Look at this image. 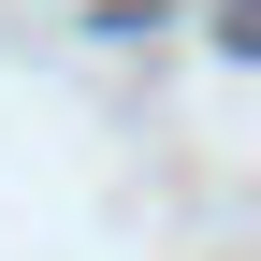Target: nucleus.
Returning <instances> with one entry per match:
<instances>
[{
    "instance_id": "obj_1",
    "label": "nucleus",
    "mask_w": 261,
    "mask_h": 261,
    "mask_svg": "<svg viewBox=\"0 0 261 261\" xmlns=\"http://www.w3.org/2000/svg\"><path fill=\"white\" fill-rule=\"evenodd\" d=\"M218 44H232V58H261V0H232V15H218Z\"/></svg>"
}]
</instances>
